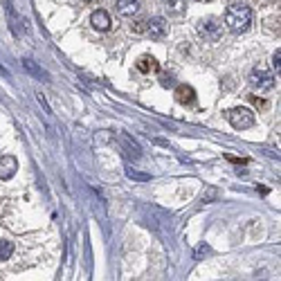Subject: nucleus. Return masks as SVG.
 <instances>
[{
	"label": "nucleus",
	"mask_w": 281,
	"mask_h": 281,
	"mask_svg": "<svg viewBox=\"0 0 281 281\" xmlns=\"http://www.w3.org/2000/svg\"><path fill=\"white\" fill-rule=\"evenodd\" d=\"M250 101H252V104L257 106V108H266V101L259 99V97H250Z\"/></svg>",
	"instance_id": "obj_17"
},
{
	"label": "nucleus",
	"mask_w": 281,
	"mask_h": 281,
	"mask_svg": "<svg viewBox=\"0 0 281 281\" xmlns=\"http://www.w3.org/2000/svg\"><path fill=\"white\" fill-rule=\"evenodd\" d=\"M131 29H133L135 34H142V32L146 29V23H144V20H137V23H133V25H131Z\"/></svg>",
	"instance_id": "obj_15"
},
{
	"label": "nucleus",
	"mask_w": 281,
	"mask_h": 281,
	"mask_svg": "<svg viewBox=\"0 0 281 281\" xmlns=\"http://www.w3.org/2000/svg\"><path fill=\"white\" fill-rule=\"evenodd\" d=\"M140 9V0H117V11L122 16H133Z\"/></svg>",
	"instance_id": "obj_9"
},
{
	"label": "nucleus",
	"mask_w": 281,
	"mask_h": 281,
	"mask_svg": "<svg viewBox=\"0 0 281 281\" xmlns=\"http://www.w3.org/2000/svg\"><path fill=\"white\" fill-rule=\"evenodd\" d=\"M272 65H275L277 74H279V70H281V50L275 52V56H272Z\"/></svg>",
	"instance_id": "obj_14"
},
{
	"label": "nucleus",
	"mask_w": 281,
	"mask_h": 281,
	"mask_svg": "<svg viewBox=\"0 0 281 281\" xmlns=\"http://www.w3.org/2000/svg\"><path fill=\"white\" fill-rule=\"evenodd\" d=\"M23 68L27 70V72H32V74H36V77H43V70H38L36 65H34V61H29V59H25L23 61Z\"/></svg>",
	"instance_id": "obj_12"
},
{
	"label": "nucleus",
	"mask_w": 281,
	"mask_h": 281,
	"mask_svg": "<svg viewBox=\"0 0 281 281\" xmlns=\"http://www.w3.org/2000/svg\"><path fill=\"white\" fill-rule=\"evenodd\" d=\"M38 97V104H41L43 106V108H45L47 110V113H50V106H47V101H45V97H43V95H36Z\"/></svg>",
	"instance_id": "obj_18"
},
{
	"label": "nucleus",
	"mask_w": 281,
	"mask_h": 281,
	"mask_svg": "<svg viewBox=\"0 0 281 281\" xmlns=\"http://www.w3.org/2000/svg\"><path fill=\"white\" fill-rule=\"evenodd\" d=\"M167 2H173L171 14H180V11H182V0H167Z\"/></svg>",
	"instance_id": "obj_16"
},
{
	"label": "nucleus",
	"mask_w": 281,
	"mask_h": 281,
	"mask_svg": "<svg viewBox=\"0 0 281 281\" xmlns=\"http://www.w3.org/2000/svg\"><path fill=\"white\" fill-rule=\"evenodd\" d=\"M126 176H128V178H133V180H151L149 173H140V171H133V169H128Z\"/></svg>",
	"instance_id": "obj_13"
},
{
	"label": "nucleus",
	"mask_w": 281,
	"mask_h": 281,
	"mask_svg": "<svg viewBox=\"0 0 281 281\" xmlns=\"http://www.w3.org/2000/svg\"><path fill=\"white\" fill-rule=\"evenodd\" d=\"M176 99H178V104H182V106H194L196 90L191 86H187V83H180V86L176 88Z\"/></svg>",
	"instance_id": "obj_7"
},
{
	"label": "nucleus",
	"mask_w": 281,
	"mask_h": 281,
	"mask_svg": "<svg viewBox=\"0 0 281 281\" xmlns=\"http://www.w3.org/2000/svg\"><path fill=\"white\" fill-rule=\"evenodd\" d=\"M137 70L144 74H151V72H158L160 70V63L153 59V56H142L140 61H137Z\"/></svg>",
	"instance_id": "obj_10"
},
{
	"label": "nucleus",
	"mask_w": 281,
	"mask_h": 281,
	"mask_svg": "<svg viewBox=\"0 0 281 281\" xmlns=\"http://www.w3.org/2000/svg\"><path fill=\"white\" fill-rule=\"evenodd\" d=\"M16 169H18V160H16L14 155L0 158V180H9V178L16 173Z\"/></svg>",
	"instance_id": "obj_6"
},
{
	"label": "nucleus",
	"mask_w": 281,
	"mask_h": 281,
	"mask_svg": "<svg viewBox=\"0 0 281 281\" xmlns=\"http://www.w3.org/2000/svg\"><path fill=\"white\" fill-rule=\"evenodd\" d=\"M90 23H92V27L97 29V32H108L110 29V16L106 14L104 9H97L95 14H92V18H90Z\"/></svg>",
	"instance_id": "obj_8"
},
{
	"label": "nucleus",
	"mask_w": 281,
	"mask_h": 281,
	"mask_svg": "<svg viewBox=\"0 0 281 281\" xmlns=\"http://www.w3.org/2000/svg\"><path fill=\"white\" fill-rule=\"evenodd\" d=\"M198 32L205 41H218V36H221V32H223V25L218 23L216 18H207L198 25Z\"/></svg>",
	"instance_id": "obj_4"
},
{
	"label": "nucleus",
	"mask_w": 281,
	"mask_h": 281,
	"mask_svg": "<svg viewBox=\"0 0 281 281\" xmlns=\"http://www.w3.org/2000/svg\"><path fill=\"white\" fill-rule=\"evenodd\" d=\"M86 2H92V0H86Z\"/></svg>",
	"instance_id": "obj_19"
},
{
	"label": "nucleus",
	"mask_w": 281,
	"mask_h": 281,
	"mask_svg": "<svg viewBox=\"0 0 281 281\" xmlns=\"http://www.w3.org/2000/svg\"><path fill=\"white\" fill-rule=\"evenodd\" d=\"M225 25H227V29L234 34L248 32V27L252 25V9H250L248 5H243V2L230 5L225 11Z\"/></svg>",
	"instance_id": "obj_1"
},
{
	"label": "nucleus",
	"mask_w": 281,
	"mask_h": 281,
	"mask_svg": "<svg viewBox=\"0 0 281 281\" xmlns=\"http://www.w3.org/2000/svg\"><path fill=\"white\" fill-rule=\"evenodd\" d=\"M144 32L149 34L151 38L160 41V38H164V34H167V20H164V18H151L149 23H146Z\"/></svg>",
	"instance_id": "obj_5"
},
{
	"label": "nucleus",
	"mask_w": 281,
	"mask_h": 281,
	"mask_svg": "<svg viewBox=\"0 0 281 281\" xmlns=\"http://www.w3.org/2000/svg\"><path fill=\"white\" fill-rule=\"evenodd\" d=\"M250 83H252L257 90H270V88L275 86V77L263 68H254L252 74H250Z\"/></svg>",
	"instance_id": "obj_3"
},
{
	"label": "nucleus",
	"mask_w": 281,
	"mask_h": 281,
	"mask_svg": "<svg viewBox=\"0 0 281 281\" xmlns=\"http://www.w3.org/2000/svg\"><path fill=\"white\" fill-rule=\"evenodd\" d=\"M225 117H227V122L234 128H239V131H245V128L254 126V115H252V110H248V108H232V110H227Z\"/></svg>",
	"instance_id": "obj_2"
},
{
	"label": "nucleus",
	"mask_w": 281,
	"mask_h": 281,
	"mask_svg": "<svg viewBox=\"0 0 281 281\" xmlns=\"http://www.w3.org/2000/svg\"><path fill=\"white\" fill-rule=\"evenodd\" d=\"M11 252H14V243H11V241H7V239H0V261L9 259Z\"/></svg>",
	"instance_id": "obj_11"
}]
</instances>
